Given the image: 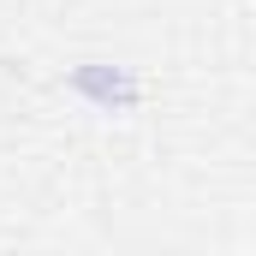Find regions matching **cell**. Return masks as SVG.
<instances>
[{
  "instance_id": "6da1fadb",
  "label": "cell",
  "mask_w": 256,
  "mask_h": 256,
  "mask_svg": "<svg viewBox=\"0 0 256 256\" xmlns=\"http://www.w3.org/2000/svg\"><path fill=\"white\" fill-rule=\"evenodd\" d=\"M66 90H72L84 108H96V114H131V108L143 102L137 66H120V60H78L66 72Z\"/></svg>"
}]
</instances>
